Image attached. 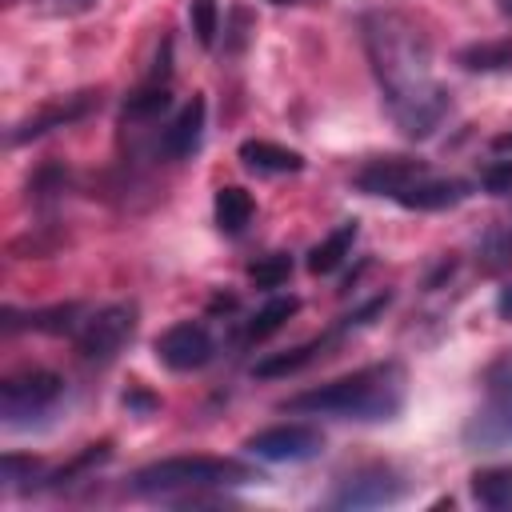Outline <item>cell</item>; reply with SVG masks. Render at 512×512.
<instances>
[{"label":"cell","mask_w":512,"mask_h":512,"mask_svg":"<svg viewBox=\"0 0 512 512\" xmlns=\"http://www.w3.org/2000/svg\"><path fill=\"white\" fill-rule=\"evenodd\" d=\"M92 108H96V96H92V92L68 96V100H60V104L44 108L40 116H28L24 124H16V128L8 132V144H24V140H36V136H44V132H52V128H64V124H72V120L88 116Z\"/></svg>","instance_id":"obj_11"},{"label":"cell","mask_w":512,"mask_h":512,"mask_svg":"<svg viewBox=\"0 0 512 512\" xmlns=\"http://www.w3.org/2000/svg\"><path fill=\"white\" fill-rule=\"evenodd\" d=\"M124 404H132V408H156V400H148V396H124Z\"/></svg>","instance_id":"obj_28"},{"label":"cell","mask_w":512,"mask_h":512,"mask_svg":"<svg viewBox=\"0 0 512 512\" xmlns=\"http://www.w3.org/2000/svg\"><path fill=\"white\" fill-rule=\"evenodd\" d=\"M212 212H216V228H220V232L240 236V232L248 228V220H252V196H248L244 188H236V184H224V188L216 192Z\"/></svg>","instance_id":"obj_17"},{"label":"cell","mask_w":512,"mask_h":512,"mask_svg":"<svg viewBox=\"0 0 512 512\" xmlns=\"http://www.w3.org/2000/svg\"><path fill=\"white\" fill-rule=\"evenodd\" d=\"M132 332H136V304H108L88 320H80L76 352L88 364H108L132 340Z\"/></svg>","instance_id":"obj_5"},{"label":"cell","mask_w":512,"mask_h":512,"mask_svg":"<svg viewBox=\"0 0 512 512\" xmlns=\"http://www.w3.org/2000/svg\"><path fill=\"white\" fill-rule=\"evenodd\" d=\"M260 480L248 464L240 460H224V456H172V460H156L148 468H140L132 476V492L136 496H196L204 488H232V484H248Z\"/></svg>","instance_id":"obj_3"},{"label":"cell","mask_w":512,"mask_h":512,"mask_svg":"<svg viewBox=\"0 0 512 512\" xmlns=\"http://www.w3.org/2000/svg\"><path fill=\"white\" fill-rule=\"evenodd\" d=\"M248 276H252L256 288H280V284L292 276V256H288V252H272V256L256 260V264L248 268Z\"/></svg>","instance_id":"obj_22"},{"label":"cell","mask_w":512,"mask_h":512,"mask_svg":"<svg viewBox=\"0 0 512 512\" xmlns=\"http://www.w3.org/2000/svg\"><path fill=\"white\" fill-rule=\"evenodd\" d=\"M296 308H300V300L296 296H276V300H268L248 324H244V340H264V336H272L288 316H296Z\"/></svg>","instance_id":"obj_19"},{"label":"cell","mask_w":512,"mask_h":512,"mask_svg":"<svg viewBox=\"0 0 512 512\" xmlns=\"http://www.w3.org/2000/svg\"><path fill=\"white\" fill-rule=\"evenodd\" d=\"M272 4H292V0H272Z\"/></svg>","instance_id":"obj_31"},{"label":"cell","mask_w":512,"mask_h":512,"mask_svg":"<svg viewBox=\"0 0 512 512\" xmlns=\"http://www.w3.org/2000/svg\"><path fill=\"white\" fill-rule=\"evenodd\" d=\"M200 136H204V100L192 96V100L176 112V120L164 128V156H168V160L192 156V152L200 148Z\"/></svg>","instance_id":"obj_13"},{"label":"cell","mask_w":512,"mask_h":512,"mask_svg":"<svg viewBox=\"0 0 512 512\" xmlns=\"http://www.w3.org/2000/svg\"><path fill=\"white\" fill-rule=\"evenodd\" d=\"M472 496H476V504H484V508L512 512V464L480 468V472L472 476Z\"/></svg>","instance_id":"obj_16"},{"label":"cell","mask_w":512,"mask_h":512,"mask_svg":"<svg viewBox=\"0 0 512 512\" xmlns=\"http://www.w3.org/2000/svg\"><path fill=\"white\" fill-rule=\"evenodd\" d=\"M464 444L496 452L512 444V356L496 360L484 376V400L464 424Z\"/></svg>","instance_id":"obj_4"},{"label":"cell","mask_w":512,"mask_h":512,"mask_svg":"<svg viewBox=\"0 0 512 512\" xmlns=\"http://www.w3.org/2000/svg\"><path fill=\"white\" fill-rule=\"evenodd\" d=\"M156 356L172 368V372H192L204 368L212 360V336L204 332V324H176L156 340Z\"/></svg>","instance_id":"obj_9"},{"label":"cell","mask_w":512,"mask_h":512,"mask_svg":"<svg viewBox=\"0 0 512 512\" xmlns=\"http://www.w3.org/2000/svg\"><path fill=\"white\" fill-rule=\"evenodd\" d=\"M492 148H496V152H512V132H500V136L492 140Z\"/></svg>","instance_id":"obj_29"},{"label":"cell","mask_w":512,"mask_h":512,"mask_svg":"<svg viewBox=\"0 0 512 512\" xmlns=\"http://www.w3.org/2000/svg\"><path fill=\"white\" fill-rule=\"evenodd\" d=\"M420 176H428V164L424 160H412V156H380V160H368L356 172V188L368 192V196H392L396 200Z\"/></svg>","instance_id":"obj_8"},{"label":"cell","mask_w":512,"mask_h":512,"mask_svg":"<svg viewBox=\"0 0 512 512\" xmlns=\"http://www.w3.org/2000/svg\"><path fill=\"white\" fill-rule=\"evenodd\" d=\"M356 220H344L336 232H328L312 252H308V272H316V276H324V272H332V268H340L344 264V256L352 252V244H356Z\"/></svg>","instance_id":"obj_15"},{"label":"cell","mask_w":512,"mask_h":512,"mask_svg":"<svg viewBox=\"0 0 512 512\" xmlns=\"http://www.w3.org/2000/svg\"><path fill=\"white\" fill-rule=\"evenodd\" d=\"M404 404V368L396 360L360 368L352 376H340L324 388L292 396L288 412H312V416H340V420H392Z\"/></svg>","instance_id":"obj_2"},{"label":"cell","mask_w":512,"mask_h":512,"mask_svg":"<svg viewBox=\"0 0 512 512\" xmlns=\"http://www.w3.org/2000/svg\"><path fill=\"white\" fill-rule=\"evenodd\" d=\"M360 32L396 128L408 140L432 136L452 112V96L432 76V48L424 32L400 12H368Z\"/></svg>","instance_id":"obj_1"},{"label":"cell","mask_w":512,"mask_h":512,"mask_svg":"<svg viewBox=\"0 0 512 512\" xmlns=\"http://www.w3.org/2000/svg\"><path fill=\"white\" fill-rule=\"evenodd\" d=\"M4 4H20V0H4ZM40 4H48L52 12H80V8H88L92 0H40Z\"/></svg>","instance_id":"obj_26"},{"label":"cell","mask_w":512,"mask_h":512,"mask_svg":"<svg viewBox=\"0 0 512 512\" xmlns=\"http://www.w3.org/2000/svg\"><path fill=\"white\" fill-rule=\"evenodd\" d=\"M496 312H500L504 320H512V284L500 288V296H496Z\"/></svg>","instance_id":"obj_27"},{"label":"cell","mask_w":512,"mask_h":512,"mask_svg":"<svg viewBox=\"0 0 512 512\" xmlns=\"http://www.w3.org/2000/svg\"><path fill=\"white\" fill-rule=\"evenodd\" d=\"M480 184H484V192H492V196H500V192H512V160H500V164H492V168L480 176Z\"/></svg>","instance_id":"obj_25"},{"label":"cell","mask_w":512,"mask_h":512,"mask_svg":"<svg viewBox=\"0 0 512 512\" xmlns=\"http://www.w3.org/2000/svg\"><path fill=\"white\" fill-rule=\"evenodd\" d=\"M168 84H148V88H140L136 96H128V104H124V120H152V116H160L164 108H168Z\"/></svg>","instance_id":"obj_21"},{"label":"cell","mask_w":512,"mask_h":512,"mask_svg":"<svg viewBox=\"0 0 512 512\" xmlns=\"http://www.w3.org/2000/svg\"><path fill=\"white\" fill-rule=\"evenodd\" d=\"M400 480L388 472V468H368V472H356V476H348L340 488H336V496H332V504L336 508H380V504H392V500H400Z\"/></svg>","instance_id":"obj_10"},{"label":"cell","mask_w":512,"mask_h":512,"mask_svg":"<svg viewBox=\"0 0 512 512\" xmlns=\"http://www.w3.org/2000/svg\"><path fill=\"white\" fill-rule=\"evenodd\" d=\"M244 448L272 464H300V460H312L324 452V436L312 424H276V428L248 436Z\"/></svg>","instance_id":"obj_7"},{"label":"cell","mask_w":512,"mask_h":512,"mask_svg":"<svg viewBox=\"0 0 512 512\" xmlns=\"http://www.w3.org/2000/svg\"><path fill=\"white\" fill-rule=\"evenodd\" d=\"M60 392H64V380L44 368L8 376L0 388V416H4V424H24L28 416L48 412L60 400Z\"/></svg>","instance_id":"obj_6"},{"label":"cell","mask_w":512,"mask_h":512,"mask_svg":"<svg viewBox=\"0 0 512 512\" xmlns=\"http://www.w3.org/2000/svg\"><path fill=\"white\" fill-rule=\"evenodd\" d=\"M188 20H192V32L204 48H212L216 40V24H220V8L216 0H188Z\"/></svg>","instance_id":"obj_23"},{"label":"cell","mask_w":512,"mask_h":512,"mask_svg":"<svg viewBox=\"0 0 512 512\" xmlns=\"http://www.w3.org/2000/svg\"><path fill=\"white\" fill-rule=\"evenodd\" d=\"M468 180H436V176H420V180H412L396 200L404 204V208H412V212H440V208H452V204H460L464 196H468Z\"/></svg>","instance_id":"obj_12"},{"label":"cell","mask_w":512,"mask_h":512,"mask_svg":"<svg viewBox=\"0 0 512 512\" xmlns=\"http://www.w3.org/2000/svg\"><path fill=\"white\" fill-rule=\"evenodd\" d=\"M456 64L468 72H508L512 68V40H480L456 52Z\"/></svg>","instance_id":"obj_18"},{"label":"cell","mask_w":512,"mask_h":512,"mask_svg":"<svg viewBox=\"0 0 512 512\" xmlns=\"http://www.w3.org/2000/svg\"><path fill=\"white\" fill-rule=\"evenodd\" d=\"M324 344H328V340H312V344H300V348H292V352L268 356V360H260L252 372H256V376H288V372L304 368L308 360H316V356L324 352Z\"/></svg>","instance_id":"obj_20"},{"label":"cell","mask_w":512,"mask_h":512,"mask_svg":"<svg viewBox=\"0 0 512 512\" xmlns=\"http://www.w3.org/2000/svg\"><path fill=\"white\" fill-rule=\"evenodd\" d=\"M500 12H504V16L512 20V0H500Z\"/></svg>","instance_id":"obj_30"},{"label":"cell","mask_w":512,"mask_h":512,"mask_svg":"<svg viewBox=\"0 0 512 512\" xmlns=\"http://www.w3.org/2000/svg\"><path fill=\"white\" fill-rule=\"evenodd\" d=\"M40 472V460H32V456H16V452H8L4 460H0V480H4V488H20L24 480H32Z\"/></svg>","instance_id":"obj_24"},{"label":"cell","mask_w":512,"mask_h":512,"mask_svg":"<svg viewBox=\"0 0 512 512\" xmlns=\"http://www.w3.org/2000/svg\"><path fill=\"white\" fill-rule=\"evenodd\" d=\"M240 160L252 172H300L304 168V156L300 152L280 148L272 140H244L240 144Z\"/></svg>","instance_id":"obj_14"}]
</instances>
